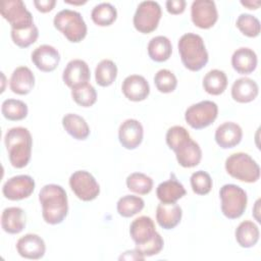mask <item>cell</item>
Segmentation results:
<instances>
[{
  "label": "cell",
  "mask_w": 261,
  "mask_h": 261,
  "mask_svg": "<svg viewBox=\"0 0 261 261\" xmlns=\"http://www.w3.org/2000/svg\"><path fill=\"white\" fill-rule=\"evenodd\" d=\"M227 87V76L224 71L212 69L203 79V88L210 95H220Z\"/></svg>",
  "instance_id": "obj_30"
},
{
  "label": "cell",
  "mask_w": 261,
  "mask_h": 261,
  "mask_svg": "<svg viewBox=\"0 0 261 261\" xmlns=\"http://www.w3.org/2000/svg\"><path fill=\"white\" fill-rule=\"evenodd\" d=\"M258 93L257 83L249 77H240L231 86V97L239 103H249L255 100Z\"/></svg>",
  "instance_id": "obj_24"
},
{
  "label": "cell",
  "mask_w": 261,
  "mask_h": 261,
  "mask_svg": "<svg viewBox=\"0 0 261 261\" xmlns=\"http://www.w3.org/2000/svg\"><path fill=\"white\" fill-rule=\"evenodd\" d=\"M186 189L175 178L165 180L157 187L156 195L162 203H175L186 195Z\"/></svg>",
  "instance_id": "obj_26"
},
{
  "label": "cell",
  "mask_w": 261,
  "mask_h": 261,
  "mask_svg": "<svg viewBox=\"0 0 261 261\" xmlns=\"http://www.w3.org/2000/svg\"><path fill=\"white\" fill-rule=\"evenodd\" d=\"M241 4L248 7L249 9H257L259 6H260V1H252V0H249V1H241Z\"/></svg>",
  "instance_id": "obj_46"
},
{
  "label": "cell",
  "mask_w": 261,
  "mask_h": 261,
  "mask_svg": "<svg viewBox=\"0 0 261 261\" xmlns=\"http://www.w3.org/2000/svg\"><path fill=\"white\" fill-rule=\"evenodd\" d=\"M62 125L66 133L75 140H86L90 135V127L82 116L67 113L62 118Z\"/></svg>",
  "instance_id": "obj_27"
},
{
  "label": "cell",
  "mask_w": 261,
  "mask_h": 261,
  "mask_svg": "<svg viewBox=\"0 0 261 261\" xmlns=\"http://www.w3.org/2000/svg\"><path fill=\"white\" fill-rule=\"evenodd\" d=\"M1 112L6 119L11 121H17L27 117L28 106L21 100L6 99L2 103Z\"/></svg>",
  "instance_id": "obj_34"
},
{
  "label": "cell",
  "mask_w": 261,
  "mask_h": 261,
  "mask_svg": "<svg viewBox=\"0 0 261 261\" xmlns=\"http://www.w3.org/2000/svg\"><path fill=\"white\" fill-rule=\"evenodd\" d=\"M56 4L55 0H35L34 5L38 9V11L46 13L51 11Z\"/></svg>",
  "instance_id": "obj_44"
},
{
  "label": "cell",
  "mask_w": 261,
  "mask_h": 261,
  "mask_svg": "<svg viewBox=\"0 0 261 261\" xmlns=\"http://www.w3.org/2000/svg\"><path fill=\"white\" fill-rule=\"evenodd\" d=\"M17 253L27 259H41L46 252L44 240L36 233H27L16 243Z\"/></svg>",
  "instance_id": "obj_16"
},
{
  "label": "cell",
  "mask_w": 261,
  "mask_h": 261,
  "mask_svg": "<svg viewBox=\"0 0 261 261\" xmlns=\"http://www.w3.org/2000/svg\"><path fill=\"white\" fill-rule=\"evenodd\" d=\"M149 57L156 62H163L169 59L172 53L170 40L165 36H156L148 44Z\"/></svg>",
  "instance_id": "obj_29"
},
{
  "label": "cell",
  "mask_w": 261,
  "mask_h": 261,
  "mask_svg": "<svg viewBox=\"0 0 261 261\" xmlns=\"http://www.w3.org/2000/svg\"><path fill=\"white\" fill-rule=\"evenodd\" d=\"M145 202L141 197L125 195L121 197L116 205L117 212L122 217H132L143 210Z\"/></svg>",
  "instance_id": "obj_33"
},
{
  "label": "cell",
  "mask_w": 261,
  "mask_h": 261,
  "mask_svg": "<svg viewBox=\"0 0 261 261\" xmlns=\"http://www.w3.org/2000/svg\"><path fill=\"white\" fill-rule=\"evenodd\" d=\"M162 11L160 5L155 1L141 2L134 15V27L142 34H150L158 27Z\"/></svg>",
  "instance_id": "obj_9"
},
{
  "label": "cell",
  "mask_w": 261,
  "mask_h": 261,
  "mask_svg": "<svg viewBox=\"0 0 261 261\" xmlns=\"http://www.w3.org/2000/svg\"><path fill=\"white\" fill-rule=\"evenodd\" d=\"M35 86V75L27 66L16 67L9 81L10 90L17 95L29 94Z\"/></svg>",
  "instance_id": "obj_21"
},
{
  "label": "cell",
  "mask_w": 261,
  "mask_h": 261,
  "mask_svg": "<svg viewBox=\"0 0 261 261\" xmlns=\"http://www.w3.org/2000/svg\"><path fill=\"white\" fill-rule=\"evenodd\" d=\"M238 29L247 37L255 38L260 34V21L249 13H242L236 22Z\"/></svg>",
  "instance_id": "obj_39"
},
{
  "label": "cell",
  "mask_w": 261,
  "mask_h": 261,
  "mask_svg": "<svg viewBox=\"0 0 261 261\" xmlns=\"http://www.w3.org/2000/svg\"><path fill=\"white\" fill-rule=\"evenodd\" d=\"M154 84L157 90L161 93H171L177 86L176 76L169 69H160L155 73Z\"/></svg>",
  "instance_id": "obj_37"
},
{
  "label": "cell",
  "mask_w": 261,
  "mask_h": 261,
  "mask_svg": "<svg viewBox=\"0 0 261 261\" xmlns=\"http://www.w3.org/2000/svg\"><path fill=\"white\" fill-rule=\"evenodd\" d=\"M243 138L242 127L232 121L220 124L215 130V141L222 149L233 148L240 144Z\"/></svg>",
  "instance_id": "obj_18"
},
{
  "label": "cell",
  "mask_w": 261,
  "mask_h": 261,
  "mask_svg": "<svg viewBox=\"0 0 261 261\" xmlns=\"http://www.w3.org/2000/svg\"><path fill=\"white\" fill-rule=\"evenodd\" d=\"M178 164L186 168L197 166L202 159V150L192 138L184 142L174 150Z\"/></svg>",
  "instance_id": "obj_19"
},
{
  "label": "cell",
  "mask_w": 261,
  "mask_h": 261,
  "mask_svg": "<svg viewBox=\"0 0 261 261\" xmlns=\"http://www.w3.org/2000/svg\"><path fill=\"white\" fill-rule=\"evenodd\" d=\"M91 17L97 25L108 27L115 21L117 17V11L112 4L104 2L96 5L93 8L91 12Z\"/></svg>",
  "instance_id": "obj_32"
},
{
  "label": "cell",
  "mask_w": 261,
  "mask_h": 261,
  "mask_svg": "<svg viewBox=\"0 0 261 261\" xmlns=\"http://www.w3.org/2000/svg\"><path fill=\"white\" fill-rule=\"evenodd\" d=\"M90 76V68L87 62L82 59H72L66 64L63 70L62 80L67 87L73 89L88 83Z\"/></svg>",
  "instance_id": "obj_14"
},
{
  "label": "cell",
  "mask_w": 261,
  "mask_h": 261,
  "mask_svg": "<svg viewBox=\"0 0 261 261\" xmlns=\"http://www.w3.org/2000/svg\"><path fill=\"white\" fill-rule=\"evenodd\" d=\"M42 205V216L45 222L55 225L61 223L68 212V201L65 190L55 184L44 186L39 193Z\"/></svg>",
  "instance_id": "obj_1"
},
{
  "label": "cell",
  "mask_w": 261,
  "mask_h": 261,
  "mask_svg": "<svg viewBox=\"0 0 261 261\" xmlns=\"http://www.w3.org/2000/svg\"><path fill=\"white\" fill-rule=\"evenodd\" d=\"M119 259H125V260H144L145 257H143L142 255H140L136 250H133V251H126L124 252L123 255H121L119 257Z\"/></svg>",
  "instance_id": "obj_45"
},
{
  "label": "cell",
  "mask_w": 261,
  "mask_h": 261,
  "mask_svg": "<svg viewBox=\"0 0 261 261\" xmlns=\"http://www.w3.org/2000/svg\"><path fill=\"white\" fill-rule=\"evenodd\" d=\"M163 245H164V241L162 239V237L160 236L159 232H157L154 238L152 240H150L149 242L143 244V245H136L135 250L142 255L143 257H150V256H154L160 253V251L163 249Z\"/></svg>",
  "instance_id": "obj_42"
},
{
  "label": "cell",
  "mask_w": 261,
  "mask_h": 261,
  "mask_svg": "<svg viewBox=\"0 0 261 261\" xmlns=\"http://www.w3.org/2000/svg\"><path fill=\"white\" fill-rule=\"evenodd\" d=\"M258 59L254 50L248 47L237 49L231 56V65L240 74H249L257 67Z\"/></svg>",
  "instance_id": "obj_23"
},
{
  "label": "cell",
  "mask_w": 261,
  "mask_h": 261,
  "mask_svg": "<svg viewBox=\"0 0 261 261\" xmlns=\"http://www.w3.org/2000/svg\"><path fill=\"white\" fill-rule=\"evenodd\" d=\"M35 180L32 176L20 174L10 177L2 188L4 197L11 201H18L29 198L35 190Z\"/></svg>",
  "instance_id": "obj_11"
},
{
  "label": "cell",
  "mask_w": 261,
  "mask_h": 261,
  "mask_svg": "<svg viewBox=\"0 0 261 261\" xmlns=\"http://www.w3.org/2000/svg\"><path fill=\"white\" fill-rule=\"evenodd\" d=\"M178 52L182 64L192 71H199L208 62V52L201 36L188 33L178 40Z\"/></svg>",
  "instance_id": "obj_3"
},
{
  "label": "cell",
  "mask_w": 261,
  "mask_h": 261,
  "mask_svg": "<svg viewBox=\"0 0 261 261\" xmlns=\"http://www.w3.org/2000/svg\"><path fill=\"white\" fill-rule=\"evenodd\" d=\"M190 138L189 132L181 125H174L168 128L165 137L166 144L173 151Z\"/></svg>",
  "instance_id": "obj_41"
},
{
  "label": "cell",
  "mask_w": 261,
  "mask_h": 261,
  "mask_svg": "<svg viewBox=\"0 0 261 261\" xmlns=\"http://www.w3.org/2000/svg\"><path fill=\"white\" fill-rule=\"evenodd\" d=\"M217 115V104L213 101L204 100L191 105L185 112V119L191 127L195 129H202L214 122Z\"/></svg>",
  "instance_id": "obj_7"
},
{
  "label": "cell",
  "mask_w": 261,
  "mask_h": 261,
  "mask_svg": "<svg viewBox=\"0 0 261 261\" xmlns=\"http://www.w3.org/2000/svg\"><path fill=\"white\" fill-rule=\"evenodd\" d=\"M123 95L130 101L140 102L150 94V86L147 80L139 74H132L124 79L121 85Z\"/></svg>",
  "instance_id": "obj_17"
},
{
  "label": "cell",
  "mask_w": 261,
  "mask_h": 261,
  "mask_svg": "<svg viewBox=\"0 0 261 261\" xmlns=\"http://www.w3.org/2000/svg\"><path fill=\"white\" fill-rule=\"evenodd\" d=\"M193 23L200 29H210L218 19L215 2L212 0H195L191 6Z\"/></svg>",
  "instance_id": "obj_12"
},
{
  "label": "cell",
  "mask_w": 261,
  "mask_h": 261,
  "mask_svg": "<svg viewBox=\"0 0 261 261\" xmlns=\"http://www.w3.org/2000/svg\"><path fill=\"white\" fill-rule=\"evenodd\" d=\"M221 200V211L228 219H237L241 217L246 208L248 197L247 193L239 186L227 184L222 186L219 191Z\"/></svg>",
  "instance_id": "obj_6"
},
{
  "label": "cell",
  "mask_w": 261,
  "mask_h": 261,
  "mask_svg": "<svg viewBox=\"0 0 261 261\" xmlns=\"http://www.w3.org/2000/svg\"><path fill=\"white\" fill-rule=\"evenodd\" d=\"M53 23L72 43L81 42L87 35V24L82 14L77 11L70 9L61 10L54 16Z\"/></svg>",
  "instance_id": "obj_5"
},
{
  "label": "cell",
  "mask_w": 261,
  "mask_h": 261,
  "mask_svg": "<svg viewBox=\"0 0 261 261\" xmlns=\"http://www.w3.org/2000/svg\"><path fill=\"white\" fill-rule=\"evenodd\" d=\"M144 129L142 123L137 119L124 120L118 129V139L122 147L128 150L136 149L143 141Z\"/></svg>",
  "instance_id": "obj_13"
},
{
  "label": "cell",
  "mask_w": 261,
  "mask_h": 261,
  "mask_svg": "<svg viewBox=\"0 0 261 261\" xmlns=\"http://www.w3.org/2000/svg\"><path fill=\"white\" fill-rule=\"evenodd\" d=\"M71 97L80 106L90 107L97 101V92L91 84L86 83L71 89Z\"/></svg>",
  "instance_id": "obj_36"
},
{
  "label": "cell",
  "mask_w": 261,
  "mask_h": 261,
  "mask_svg": "<svg viewBox=\"0 0 261 261\" xmlns=\"http://www.w3.org/2000/svg\"><path fill=\"white\" fill-rule=\"evenodd\" d=\"M191 186L195 194L207 195L212 189V178L208 172L198 170L191 175Z\"/></svg>",
  "instance_id": "obj_40"
},
{
  "label": "cell",
  "mask_w": 261,
  "mask_h": 261,
  "mask_svg": "<svg viewBox=\"0 0 261 261\" xmlns=\"http://www.w3.org/2000/svg\"><path fill=\"white\" fill-rule=\"evenodd\" d=\"M69 186L82 201H92L100 193V186L95 177L86 170L74 171L69 177Z\"/></svg>",
  "instance_id": "obj_10"
},
{
  "label": "cell",
  "mask_w": 261,
  "mask_h": 261,
  "mask_svg": "<svg viewBox=\"0 0 261 261\" xmlns=\"http://www.w3.org/2000/svg\"><path fill=\"white\" fill-rule=\"evenodd\" d=\"M117 76V66L110 59L101 60L95 69L96 83L101 87H108L113 84Z\"/></svg>",
  "instance_id": "obj_31"
},
{
  "label": "cell",
  "mask_w": 261,
  "mask_h": 261,
  "mask_svg": "<svg viewBox=\"0 0 261 261\" xmlns=\"http://www.w3.org/2000/svg\"><path fill=\"white\" fill-rule=\"evenodd\" d=\"M182 210L176 203H160L156 208V220L164 229L174 228L181 219Z\"/></svg>",
  "instance_id": "obj_22"
},
{
  "label": "cell",
  "mask_w": 261,
  "mask_h": 261,
  "mask_svg": "<svg viewBox=\"0 0 261 261\" xmlns=\"http://www.w3.org/2000/svg\"><path fill=\"white\" fill-rule=\"evenodd\" d=\"M31 58L38 69L44 72H50L59 64L60 54L53 46L44 44L33 51Z\"/></svg>",
  "instance_id": "obj_15"
},
{
  "label": "cell",
  "mask_w": 261,
  "mask_h": 261,
  "mask_svg": "<svg viewBox=\"0 0 261 261\" xmlns=\"http://www.w3.org/2000/svg\"><path fill=\"white\" fill-rule=\"evenodd\" d=\"M25 213L19 207H7L1 215V226L5 232L19 233L25 226Z\"/></svg>",
  "instance_id": "obj_25"
},
{
  "label": "cell",
  "mask_w": 261,
  "mask_h": 261,
  "mask_svg": "<svg viewBox=\"0 0 261 261\" xmlns=\"http://www.w3.org/2000/svg\"><path fill=\"white\" fill-rule=\"evenodd\" d=\"M236 240L242 248H252L259 241V228L251 220L242 221L236 229Z\"/></svg>",
  "instance_id": "obj_28"
},
{
  "label": "cell",
  "mask_w": 261,
  "mask_h": 261,
  "mask_svg": "<svg viewBox=\"0 0 261 261\" xmlns=\"http://www.w3.org/2000/svg\"><path fill=\"white\" fill-rule=\"evenodd\" d=\"M65 3H69V4H73V5H82L85 4L86 1H79V2H74V1H68V0H64Z\"/></svg>",
  "instance_id": "obj_47"
},
{
  "label": "cell",
  "mask_w": 261,
  "mask_h": 261,
  "mask_svg": "<svg viewBox=\"0 0 261 261\" xmlns=\"http://www.w3.org/2000/svg\"><path fill=\"white\" fill-rule=\"evenodd\" d=\"M156 233L155 223L149 216H140L130 223L129 234L136 245H143L149 242Z\"/></svg>",
  "instance_id": "obj_20"
},
{
  "label": "cell",
  "mask_w": 261,
  "mask_h": 261,
  "mask_svg": "<svg viewBox=\"0 0 261 261\" xmlns=\"http://www.w3.org/2000/svg\"><path fill=\"white\" fill-rule=\"evenodd\" d=\"M0 13L11 25V30H24L34 25L32 13L21 0H5L0 3Z\"/></svg>",
  "instance_id": "obj_8"
},
{
  "label": "cell",
  "mask_w": 261,
  "mask_h": 261,
  "mask_svg": "<svg viewBox=\"0 0 261 261\" xmlns=\"http://www.w3.org/2000/svg\"><path fill=\"white\" fill-rule=\"evenodd\" d=\"M126 187L136 194L147 195L152 191L153 179L145 173L134 172L126 177Z\"/></svg>",
  "instance_id": "obj_35"
},
{
  "label": "cell",
  "mask_w": 261,
  "mask_h": 261,
  "mask_svg": "<svg viewBox=\"0 0 261 261\" xmlns=\"http://www.w3.org/2000/svg\"><path fill=\"white\" fill-rule=\"evenodd\" d=\"M38 37L39 31L35 24L24 30H11V39L13 43L20 48H28L37 41Z\"/></svg>",
  "instance_id": "obj_38"
},
{
  "label": "cell",
  "mask_w": 261,
  "mask_h": 261,
  "mask_svg": "<svg viewBox=\"0 0 261 261\" xmlns=\"http://www.w3.org/2000/svg\"><path fill=\"white\" fill-rule=\"evenodd\" d=\"M185 0H168L166 1V9L171 14H180L185 11L186 8Z\"/></svg>",
  "instance_id": "obj_43"
},
{
  "label": "cell",
  "mask_w": 261,
  "mask_h": 261,
  "mask_svg": "<svg viewBox=\"0 0 261 261\" xmlns=\"http://www.w3.org/2000/svg\"><path fill=\"white\" fill-rule=\"evenodd\" d=\"M4 143L8 152L9 161L15 168H23L32 156L33 139L30 130L22 126L12 127L7 130Z\"/></svg>",
  "instance_id": "obj_2"
},
{
  "label": "cell",
  "mask_w": 261,
  "mask_h": 261,
  "mask_svg": "<svg viewBox=\"0 0 261 261\" xmlns=\"http://www.w3.org/2000/svg\"><path fill=\"white\" fill-rule=\"evenodd\" d=\"M225 170L231 177L245 182H255L260 177L258 163L244 152L229 155L225 160Z\"/></svg>",
  "instance_id": "obj_4"
}]
</instances>
